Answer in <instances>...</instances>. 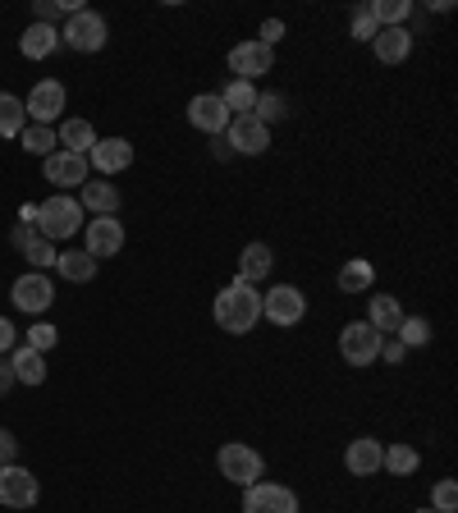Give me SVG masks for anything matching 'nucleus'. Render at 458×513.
I'll return each mask as SVG.
<instances>
[{
    "label": "nucleus",
    "instance_id": "2eb2a0df",
    "mask_svg": "<svg viewBox=\"0 0 458 513\" xmlns=\"http://www.w3.org/2000/svg\"><path fill=\"white\" fill-rule=\"evenodd\" d=\"M83 239H88V257H97V262H106V257H120L124 248V225L115 216H97L83 225Z\"/></svg>",
    "mask_w": 458,
    "mask_h": 513
},
{
    "label": "nucleus",
    "instance_id": "9d476101",
    "mask_svg": "<svg viewBox=\"0 0 458 513\" xmlns=\"http://www.w3.org/2000/svg\"><path fill=\"white\" fill-rule=\"evenodd\" d=\"M37 500H42V486H37V477L23 463L0 468V504L5 509H33Z\"/></svg>",
    "mask_w": 458,
    "mask_h": 513
},
{
    "label": "nucleus",
    "instance_id": "412c9836",
    "mask_svg": "<svg viewBox=\"0 0 458 513\" xmlns=\"http://www.w3.org/2000/svg\"><path fill=\"white\" fill-rule=\"evenodd\" d=\"M271 266H275V252H271V243H262V239L243 243V252H239V280H248V284H262L266 275H271Z\"/></svg>",
    "mask_w": 458,
    "mask_h": 513
},
{
    "label": "nucleus",
    "instance_id": "7ed1b4c3",
    "mask_svg": "<svg viewBox=\"0 0 458 513\" xmlns=\"http://www.w3.org/2000/svg\"><path fill=\"white\" fill-rule=\"evenodd\" d=\"M216 468H220V477L234 481V486H243V491H248L252 481L266 477V459L252 445H243V440H229V445H220Z\"/></svg>",
    "mask_w": 458,
    "mask_h": 513
},
{
    "label": "nucleus",
    "instance_id": "0eeeda50",
    "mask_svg": "<svg viewBox=\"0 0 458 513\" xmlns=\"http://www.w3.org/2000/svg\"><path fill=\"white\" fill-rule=\"evenodd\" d=\"M381 339L367 321H349V326L339 330V358L349 362V367H371V362L381 358Z\"/></svg>",
    "mask_w": 458,
    "mask_h": 513
},
{
    "label": "nucleus",
    "instance_id": "c756f323",
    "mask_svg": "<svg viewBox=\"0 0 458 513\" xmlns=\"http://www.w3.org/2000/svg\"><path fill=\"white\" fill-rule=\"evenodd\" d=\"M19 142H23V152L28 156H51V152H60V142H55V129H46V124H28V129L19 133Z\"/></svg>",
    "mask_w": 458,
    "mask_h": 513
},
{
    "label": "nucleus",
    "instance_id": "cd10ccee",
    "mask_svg": "<svg viewBox=\"0 0 458 513\" xmlns=\"http://www.w3.org/2000/svg\"><path fill=\"white\" fill-rule=\"evenodd\" d=\"M28 129V110L14 92H0V138H19Z\"/></svg>",
    "mask_w": 458,
    "mask_h": 513
},
{
    "label": "nucleus",
    "instance_id": "f704fd0d",
    "mask_svg": "<svg viewBox=\"0 0 458 513\" xmlns=\"http://www.w3.org/2000/svg\"><path fill=\"white\" fill-rule=\"evenodd\" d=\"M431 509L436 513H454L458 509V481H436V491H431Z\"/></svg>",
    "mask_w": 458,
    "mask_h": 513
},
{
    "label": "nucleus",
    "instance_id": "6ab92c4d",
    "mask_svg": "<svg viewBox=\"0 0 458 513\" xmlns=\"http://www.w3.org/2000/svg\"><path fill=\"white\" fill-rule=\"evenodd\" d=\"M371 51L381 65H404L408 55H413V33L408 28H381V33L371 37Z\"/></svg>",
    "mask_w": 458,
    "mask_h": 513
},
{
    "label": "nucleus",
    "instance_id": "2f4dec72",
    "mask_svg": "<svg viewBox=\"0 0 458 513\" xmlns=\"http://www.w3.org/2000/svg\"><path fill=\"white\" fill-rule=\"evenodd\" d=\"M252 120H262L266 129L280 120H289V101L280 97V92H257V106H252Z\"/></svg>",
    "mask_w": 458,
    "mask_h": 513
},
{
    "label": "nucleus",
    "instance_id": "6e6552de",
    "mask_svg": "<svg viewBox=\"0 0 458 513\" xmlns=\"http://www.w3.org/2000/svg\"><path fill=\"white\" fill-rule=\"evenodd\" d=\"M10 303L19 307V312H28V317H42L46 307L55 303V284H51V275H42V271H23L19 280H14V289H10Z\"/></svg>",
    "mask_w": 458,
    "mask_h": 513
},
{
    "label": "nucleus",
    "instance_id": "4468645a",
    "mask_svg": "<svg viewBox=\"0 0 458 513\" xmlns=\"http://www.w3.org/2000/svg\"><path fill=\"white\" fill-rule=\"evenodd\" d=\"M225 142L234 156H262L271 147V129L262 120H252V115H239V120H229Z\"/></svg>",
    "mask_w": 458,
    "mask_h": 513
},
{
    "label": "nucleus",
    "instance_id": "58836bf2",
    "mask_svg": "<svg viewBox=\"0 0 458 513\" xmlns=\"http://www.w3.org/2000/svg\"><path fill=\"white\" fill-rule=\"evenodd\" d=\"M408 358V349H404V344H399V339H394V335H385L381 339V358H376V362H390V367H399V362H404Z\"/></svg>",
    "mask_w": 458,
    "mask_h": 513
},
{
    "label": "nucleus",
    "instance_id": "4c0bfd02",
    "mask_svg": "<svg viewBox=\"0 0 458 513\" xmlns=\"http://www.w3.org/2000/svg\"><path fill=\"white\" fill-rule=\"evenodd\" d=\"M284 37H289V28H284V19H266V23H262V33H257V42H262V46H271V51H275V46H280Z\"/></svg>",
    "mask_w": 458,
    "mask_h": 513
},
{
    "label": "nucleus",
    "instance_id": "72a5a7b5",
    "mask_svg": "<svg viewBox=\"0 0 458 513\" xmlns=\"http://www.w3.org/2000/svg\"><path fill=\"white\" fill-rule=\"evenodd\" d=\"M23 344L37 353H51L55 344H60V330H55L51 321H37V326H28V339H23Z\"/></svg>",
    "mask_w": 458,
    "mask_h": 513
},
{
    "label": "nucleus",
    "instance_id": "e433bc0d",
    "mask_svg": "<svg viewBox=\"0 0 458 513\" xmlns=\"http://www.w3.org/2000/svg\"><path fill=\"white\" fill-rule=\"evenodd\" d=\"M23 257H28V266H33V271H46V266H55V257H60V252H55V243L37 239L33 248H23Z\"/></svg>",
    "mask_w": 458,
    "mask_h": 513
},
{
    "label": "nucleus",
    "instance_id": "7c9ffc66",
    "mask_svg": "<svg viewBox=\"0 0 458 513\" xmlns=\"http://www.w3.org/2000/svg\"><path fill=\"white\" fill-rule=\"evenodd\" d=\"M417 463H422V454H417L413 445H390V449L381 454V468L394 472V477H413Z\"/></svg>",
    "mask_w": 458,
    "mask_h": 513
},
{
    "label": "nucleus",
    "instance_id": "c03bdc74",
    "mask_svg": "<svg viewBox=\"0 0 458 513\" xmlns=\"http://www.w3.org/2000/svg\"><path fill=\"white\" fill-rule=\"evenodd\" d=\"M37 23H51V28H55V14H60V5H55V0H37Z\"/></svg>",
    "mask_w": 458,
    "mask_h": 513
},
{
    "label": "nucleus",
    "instance_id": "c85d7f7f",
    "mask_svg": "<svg viewBox=\"0 0 458 513\" xmlns=\"http://www.w3.org/2000/svg\"><path fill=\"white\" fill-rule=\"evenodd\" d=\"M371 19L381 28H408V14H413V0H367Z\"/></svg>",
    "mask_w": 458,
    "mask_h": 513
},
{
    "label": "nucleus",
    "instance_id": "bb28decb",
    "mask_svg": "<svg viewBox=\"0 0 458 513\" xmlns=\"http://www.w3.org/2000/svg\"><path fill=\"white\" fill-rule=\"evenodd\" d=\"M371 284H376V266L353 257V262L339 266V294H367Z\"/></svg>",
    "mask_w": 458,
    "mask_h": 513
},
{
    "label": "nucleus",
    "instance_id": "ddd939ff",
    "mask_svg": "<svg viewBox=\"0 0 458 513\" xmlns=\"http://www.w3.org/2000/svg\"><path fill=\"white\" fill-rule=\"evenodd\" d=\"M229 115L225 110V101L216 97V92H197L193 101H188V124H193L197 133H207V138H220V133L229 129Z\"/></svg>",
    "mask_w": 458,
    "mask_h": 513
},
{
    "label": "nucleus",
    "instance_id": "a878e982",
    "mask_svg": "<svg viewBox=\"0 0 458 513\" xmlns=\"http://www.w3.org/2000/svg\"><path fill=\"white\" fill-rule=\"evenodd\" d=\"M220 101H225V110L239 120V115H252V106H257V83H243V78H229L225 88L216 92Z\"/></svg>",
    "mask_w": 458,
    "mask_h": 513
},
{
    "label": "nucleus",
    "instance_id": "4be33fe9",
    "mask_svg": "<svg viewBox=\"0 0 458 513\" xmlns=\"http://www.w3.org/2000/svg\"><path fill=\"white\" fill-rule=\"evenodd\" d=\"M19 51L28 55V60H51V55L60 51V28H51V23H28V33L19 37Z\"/></svg>",
    "mask_w": 458,
    "mask_h": 513
},
{
    "label": "nucleus",
    "instance_id": "39448f33",
    "mask_svg": "<svg viewBox=\"0 0 458 513\" xmlns=\"http://www.w3.org/2000/svg\"><path fill=\"white\" fill-rule=\"evenodd\" d=\"M65 106H69V88L60 83V78H37L33 92H28V101H23L28 120L46 124V129H55V120L65 115Z\"/></svg>",
    "mask_w": 458,
    "mask_h": 513
},
{
    "label": "nucleus",
    "instance_id": "f8f14e48",
    "mask_svg": "<svg viewBox=\"0 0 458 513\" xmlns=\"http://www.w3.org/2000/svg\"><path fill=\"white\" fill-rule=\"evenodd\" d=\"M271 65H275V51L262 46L257 37H248V42H239L229 51V74L243 78V83H257L262 74H271Z\"/></svg>",
    "mask_w": 458,
    "mask_h": 513
},
{
    "label": "nucleus",
    "instance_id": "37998d69",
    "mask_svg": "<svg viewBox=\"0 0 458 513\" xmlns=\"http://www.w3.org/2000/svg\"><path fill=\"white\" fill-rule=\"evenodd\" d=\"M14 385H19V381H14V367H10V358H0V399H5V394H10Z\"/></svg>",
    "mask_w": 458,
    "mask_h": 513
},
{
    "label": "nucleus",
    "instance_id": "1a4fd4ad",
    "mask_svg": "<svg viewBox=\"0 0 458 513\" xmlns=\"http://www.w3.org/2000/svg\"><path fill=\"white\" fill-rule=\"evenodd\" d=\"M243 513H298V495L280 481H252L243 491Z\"/></svg>",
    "mask_w": 458,
    "mask_h": 513
},
{
    "label": "nucleus",
    "instance_id": "dca6fc26",
    "mask_svg": "<svg viewBox=\"0 0 458 513\" xmlns=\"http://www.w3.org/2000/svg\"><path fill=\"white\" fill-rule=\"evenodd\" d=\"M88 165L97 170V179L124 175L133 165V142L129 138H97V147L88 152Z\"/></svg>",
    "mask_w": 458,
    "mask_h": 513
},
{
    "label": "nucleus",
    "instance_id": "9b49d317",
    "mask_svg": "<svg viewBox=\"0 0 458 513\" xmlns=\"http://www.w3.org/2000/svg\"><path fill=\"white\" fill-rule=\"evenodd\" d=\"M42 175L46 184H55L60 193H69V188H83L92 179V165L88 156H74V152H51L42 161Z\"/></svg>",
    "mask_w": 458,
    "mask_h": 513
},
{
    "label": "nucleus",
    "instance_id": "423d86ee",
    "mask_svg": "<svg viewBox=\"0 0 458 513\" xmlns=\"http://www.w3.org/2000/svg\"><path fill=\"white\" fill-rule=\"evenodd\" d=\"M262 317L280 330L298 326V321L307 317V294L298 289V284H275V289L262 294Z\"/></svg>",
    "mask_w": 458,
    "mask_h": 513
},
{
    "label": "nucleus",
    "instance_id": "c9c22d12",
    "mask_svg": "<svg viewBox=\"0 0 458 513\" xmlns=\"http://www.w3.org/2000/svg\"><path fill=\"white\" fill-rule=\"evenodd\" d=\"M349 28H353V37H358V42H371V37L381 33V23L371 19V5H358V10H353V23H349Z\"/></svg>",
    "mask_w": 458,
    "mask_h": 513
},
{
    "label": "nucleus",
    "instance_id": "49530a36",
    "mask_svg": "<svg viewBox=\"0 0 458 513\" xmlns=\"http://www.w3.org/2000/svg\"><path fill=\"white\" fill-rule=\"evenodd\" d=\"M417 513H436V509H431V504H426V509H417Z\"/></svg>",
    "mask_w": 458,
    "mask_h": 513
},
{
    "label": "nucleus",
    "instance_id": "a18cd8bd",
    "mask_svg": "<svg viewBox=\"0 0 458 513\" xmlns=\"http://www.w3.org/2000/svg\"><path fill=\"white\" fill-rule=\"evenodd\" d=\"M211 152H216V161H229V156H234V152H229V142H225V133H220V138H211Z\"/></svg>",
    "mask_w": 458,
    "mask_h": 513
},
{
    "label": "nucleus",
    "instance_id": "79ce46f5",
    "mask_svg": "<svg viewBox=\"0 0 458 513\" xmlns=\"http://www.w3.org/2000/svg\"><path fill=\"white\" fill-rule=\"evenodd\" d=\"M14 344H19V330H14L10 317H0V358H10Z\"/></svg>",
    "mask_w": 458,
    "mask_h": 513
},
{
    "label": "nucleus",
    "instance_id": "b1692460",
    "mask_svg": "<svg viewBox=\"0 0 458 513\" xmlns=\"http://www.w3.org/2000/svg\"><path fill=\"white\" fill-rule=\"evenodd\" d=\"M55 142H60V152H74V156H88L97 147V129L88 120H65L55 129Z\"/></svg>",
    "mask_w": 458,
    "mask_h": 513
},
{
    "label": "nucleus",
    "instance_id": "473e14b6",
    "mask_svg": "<svg viewBox=\"0 0 458 513\" xmlns=\"http://www.w3.org/2000/svg\"><path fill=\"white\" fill-rule=\"evenodd\" d=\"M394 339H399L404 349H426V344H431V321L426 317H404L399 321V330H394Z\"/></svg>",
    "mask_w": 458,
    "mask_h": 513
},
{
    "label": "nucleus",
    "instance_id": "5701e85b",
    "mask_svg": "<svg viewBox=\"0 0 458 513\" xmlns=\"http://www.w3.org/2000/svg\"><path fill=\"white\" fill-rule=\"evenodd\" d=\"M10 367L19 385H42L46 381V353L28 349V344H14L10 349Z\"/></svg>",
    "mask_w": 458,
    "mask_h": 513
},
{
    "label": "nucleus",
    "instance_id": "20e7f679",
    "mask_svg": "<svg viewBox=\"0 0 458 513\" xmlns=\"http://www.w3.org/2000/svg\"><path fill=\"white\" fill-rule=\"evenodd\" d=\"M110 42V28H106V19H101L97 10H83L78 14H69L65 19V28H60V46H69V51H78V55H92V51H101V46Z\"/></svg>",
    "mask_w": 458,
    "mask_h": 513
},
{
    "label": "nucleus",
    "instance_id": "f3484780",
    "mask_svg": "<svg viewBox=\"0 0 458 513\" xmlns=\"http://www.w3.org/2000/svg\"><path fill=\"white\" fill-rule=\"evenodd\" d=\"M381 454H385V445L376 436H358L344 449V468H349L353 477H376V472H381Z\"/></svg>",
    "mask_w": 458,
    "mask_h": 513
},
{
    "label": "nucleus",
    "instance_id": "393cba45",
    "mask_svg": "<svg viewBox=\"0 0 458 513\" xmlns=\"http://www.w3.org/2000/svg\"><path fill=\"white\" fill-rule=\"evenodd\" d=\"M55 271L65 275L69 284H88L92 275H97V257H88L83 248H65L60 257H55Z\"/></svg>",
    "mask_w": 458,
    "mask_h": 513
},
{
    "label": "nucleus",
    "instance_id": "f257e3e1",
    "mask_svg": "<svg viewBox=\"0 0 458 513\" xmlns=\"http://www.w3.org/2000/svg\"><path fill=\"white\" fill-rule=\"evenodd\" d=\"M211 317H216V326L225 330V335H248V330L262 321V294H257V284L234 275L216 294V303H211Z\"/></svg>",
    "mask_w": 458,
    "mask_h": 513
},
{
    "label": "nucleus",
    "instance_id": "ea45409f",
    "mask_svg": "<svg viewBox=\"0 0 458 513\" xmlns=\"http://www.w3.org/2000/svg\"><path fill=\"white\" fill-rule=\"evenodd\" d=\"M10 463H19V440H14V431L0 426V468H10Z\"/></svg>",
    "mask_w": 458,
    "mask_h": 513
},
{
    "label": "nucleus",
    "instance_id": "a19ab883",
    "mask_svg": "<svg viewBox=\"0 0 458 513\" xmlns=\"http://www.w3.org/2000/svg\"><path fill=\"white\" fill-rule=\"evenodd\" d=\"M37 239H42V234H37L33 225H28V220H19V225H14V230H10V243H14V248H19V252H23V248H33Z\"/></svg>",
    "mask_w": 458,
    "mask_h": 513
},
{
    "label": "nucleus",
    "instance_id": "aec40b11",
    "mask_svg": "<svg viewBox=\"0 0 458 513\" xmlns=\"http://www.w3.org/2000/svg\"><path fill=\"white\" fill-rule=\"evenodd\" d=\"M404 317H408V312H404V303H399L394 294H371V303H367V326L376 330V335H394Z\"/></svg>",
    "mask_w": 458,
    "mask_h": 513
},
{
    "label": "nucleus",
    "instance_id": "f03ea898",
    "mask_svg": "<svg viewBox=\"0 0 458 513\" xmlns=\"http://www.w3.org/2000/svg\"><path fill=\"white\" fill-rule=\"evenodd\" d=\"M88 220H83V207H78V197H69V193H55V197H46L42 207H37V220H33V230L42 234L46 243H65V239H74L78 230H83Z\"/></svg>",
    "mask_w": 458,
    "mask_h": 513
},
{
    "label": "nucleus",
    "instance_id": "a211bd4d",
    "mask_svg": "<svg viewBox=\"0 0 458 513\" xmlns=\"http://www.w3.org/2000/svg\"><path fill=\"white\" fill-rule=\"evenodd\" d=\"M120 188L115 184H106V179H88V184L78 188V207L83 211H92V216H115L120 211Z\"/></svg>",
    "mask_w": 458,
    "mask_h": 513
}]
</instances>
